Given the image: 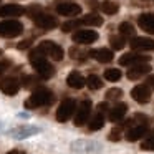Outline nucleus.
Segmentation results:
<instances>
[{"mask_svg": "<svg viewBox=\"0 0 154 154\" xmlns=\"http://www.w3.org/2000/svg\"><path fill=\"white\" fill-rule=\"evenodd\" d=\"M30 63H32L33 70L38 73V76H40V78L48 80V78L53 76V73H55L53 66H51V65L48 63V60L45 58V53H43V51H40L38 48L30 51Z\"/></svg>", "mask_w": 154, "mask_h": 154, "instance_id": "nucleus-1", "label": "nucleus"}, {"mask_svg": "<svg viewBox=\"0 0 154 154\" xmlns=\"http://www.w3.org/2000/svg\"><path fill=\"white\" fill-rule=\"evenodd\" d=\"M53 98L55 96L50 90H47V88H37L30 94V98L25 100L23 106H25V109H35V108H40V106H48V104H51Z\"/></svg>", "mask_w": 154, "mask_h": 154, "instance_id": "nucleus-2", "label": "nucleus"}, {"mask_svg": "<svg viewBox=\"0 0 154 154\" xmlns=\"http://www.w3.org/2000/svg\"><path fill=\"white\" fill-rule=\"evenodd\" d=\"M23 32V25L20 23L18 20H5V22H0V37L4 38H14L22 35Z\"/></svg>", "mask_w": 154, "mask_h": 154, "instance_id": "nucleus-3", "label": "nucleus"}, {"mask_svg": "<svg viewBox=\"0 0 154 154\" xmlns=\"http://www.w3.org/2000/svg\"><path fill=\"white\" fill-rule=\"evenodd\" d=\"M75 109H76V101L71 100V98H66L60 103L57 109V121L58 123H66L71 116H73Z\"/></svg>", "mask_w": 154, "mask_h": 154, "instance_id": "nucleus-4", "label": "nucleus"}, {"mask_svg": "<svg viewBox=\"0 0 154 154\" xmlns=\"http://www.w3.org/2000/svg\"><path fill=\"white\" fill-rule=\"evenodd\" d=\"M38 50L43 51L47 57H50L51 60H55V61L63 60V57H65L63 48H61L60 45L53 43V42H48V40H43V42H42V43L38 45Z\"/></svg>", "mask_w": 154, "mask_h": 154, "instance_id": "nucleus-5", "label": "nucleus"}, {"mask_svg": "<svg viewBox=\"0 0 154 154\" xmlns=\"http://www.w3.org/2000/svg\"><path fill=\"white\" fill-rule=\"evenodd\" d=\"M33 22H35V25H37L38 28H42V30H53V28H57L58 25H60L53 15L43 14V12H40L38 15H35Z\"/></svg>", "mask_w": 154, "mask_h": 154, "instance_id": "nucleus-6", "label": "nucleus"}, {"mask_svg": "<svg viewBox=\"0 0 154 154\" xmlns=\"http://www.w3.org/2000/svg\"><path fill=\"white\" fill-rule=\"evenodd\" d=\"M20 90V81L15 76H5L0 80V91L7 96H15Z\"/></svg>", "mask_w": 154, "mask_h": 154, "instance_id": "nucleus-7", "label": "nucleus"}, {"mask_svg": "<svg viewBox=\"0 0 154 154\" xmlns=\"http://www.w3.org/2000/svg\"><path fill=\"white\" fill-rule=\"evenodd\" d=\"M98 38H100L98 32L88 30V28L78 30V32H75V35H73V40L76 42V43H80V45H91V43H94Z\"/></svg>", "mask_w": 154, "mask_h": 154, "instance_id": "nucleus-8", "label": "nucleus"}, {"mask_svg": "<svg viewBox=\"0 0 154 154\" xmlns=\"http://www.w3.org/2000/svg\"><path fill=\"white\" fill-rule=\"evenodd\" d=\"M151 57L143 53H126L119 58V65L123 66H131V65H141V63H149Z\"/></svg>", "mask_w": 154, "mask_h": 154, "instance_id": "nucleus-9", "label": "nucleus"}, {"mask_svg": "<svg viewBox=\"0 0 154 154\" xmlns=\"http://www.w3.org/2000/svg\"><path fill=\"white\" fill-rule=\"evenodd\" d=\"M131 98H133L134 101H137V103H141V104L149 103L151 88L147 86V85H137V86H134L133 90H131Z\"/></svg>", "mask_w": 154, "mask_h": 154, "instance_id": "nucleus-10", "label": "nucleus"}, {"mask_svg": "<svg viewBox=\"0 0 154 154\" xmlns=\"http://www.w3.org/2000/svg\"><path fill=\"white\" fill-rule=\"evenodd\" d=\"M90 113H91V101L90 100L81 101L76 109V116H75V126H83L90 118Z\"/></svg>", "mask_w": 154, "mask_h": 154, "instance_id": "nucleus-11", "label": "nucleus"}, {"mask_svg": "<svg viewBox=\"0 0 154 154\" xmlns=\"http://www.w3.org/2000/svg\"><path fill=\"white\" fill-rule=\"evenodd\" d=\"M23 14H27V8H23L22 5H17V4H7L0 7V17H5V18L22 17Z\"/></svg>", "mask_w": 154, "mask_h": 154, "instance_id": "nucleus-12", "label": "nucleus"}, {"mask_svg": "<svg viewBox=\"0 0 154 154\" xmlns=\"http://www.w3.org/2000/svg\"><path fill=\"white\" fill-rule=\"evenodd\" d=\"M129 45L134 51H151V50H154V40L144 38V37H134Z\"/></svg>", "mask_w": 154, "mask_h": 154, "instance_id": "nucleus-13", "label": "nucleus"}, {"mask_svg": "<svg viewBox=\"0 0 154 154\" xmlns=\"http://www.w3.org/2000/svg\"><path fill=\"white\" fill-rule=\"evenodd\" d=\"M57 12L63 17H76L80 15L81 7L78 4H71V2H63V4L57 5Z\"/></svg>", "mask_w": 154, "mask_h": 154, "instance_id": "nucleus-14", "label": "nucleus"}, {"mask_svg": "<svg viewBox=\"0 0 154 154\" xmlns=\"http://www.w3.org/2000/svg\"><path fill=\"white\" fill-rule=\"evenodd\" d=\"M151 71V65L147 63H141V65H133V66L128 70L126 76L128 80H139V78L146 76L147 73Z\"/></svg>", "mask_w": 154, "mask_h": 154, "instance_id": "nucleus-15", "label": "nucleus"}, {"mask_svg": "<svg viewBox=\"0 0 154 154\" xmlns=\"http://www.w3.org/2000/svg\"><path fill=\"white\" fill-rule=\"evenodd\" d=\"M90 57L100 63H109V61H113L114 55L108 48H96V50H90Z\"/></svg>", "mask_w": 154, "mask_h": 154, "instance_id": "nucleus-16", "label": "nucleus"}, {"mask_svg": "<svg viewBox=\"0 0 154 154\" xmlns=\"http://www.w3.org/2000/svg\"><path fill=\"white\" fill-rule=\"evenodd\" d=\"M137 25L141 30H144L146 33L154 35V14H143L137 18Z\"/></svg>", "mask_w": 154, "mask_h": 154, "instance_id": "nucleus-17", "label": "nucleus"}, {"mask_svg": "<svg viewBox=\"0 0 154 154\" xmlns=\"http://www.w3.org/2000/svg\"><path fill=\"white\" fill-rule=\"evenodd\" d=\"M126 113H128V104L126 103H119V104H116L113 109H109V113H108V119H109L111 123H118V121L123 119Z\"/></svg>", "mask_w": 154, "mask_h": 154, "instance_id": "nucleus-18", "label": "nucleus"}, {"mask_svg": "<svg viewBox=\"0 0 154 154\" xmlns=\"http://www.w3.org/2000/svg\"><path fill=\"white\" fill-rule=\"evenodd\" d=\"M66 85L70 88H73V90H81V88L86 85V80L81 76L80 71H71L66 78Z\"/></svg>", "mask_w": 154, "mask_h": 154, "instance_id": "nucleus-19", "label": "nucleus"}, {"mask_svg": "<svg viewBox=\"0 0 154 154\" xmlns=\"http://www.w3.org/2000/svg\"><path fill=\"white\" fill-rule=\"evenodd\" d=\"M146 133H147V126H146V124H137V126H133L126 133V139L133 143V141L141 139V137H143Z\"/></svg>", "mask_w": 154, "mask_h": 154, "instance_id": "nucleus-20", "label": "nucleus"}, {"mask_svg": "<svg viewBox=\"0 0 154 154\" xmlns=\"http://www.w3.org/2000/svg\"><path fill=\"white\" fill-rule=\"evenodd\" d=\"M101 10L106 15H116L119 12V4L114 2V0H104L103 4H101Z\"/></svg>", "mask_w": 154, "mask_h": 154, "instance_id": "nucleus-21", "label": "nucleus"}, {"mask_svg": "<svg viewBox=\"0 0 154 154\" xmlns=\"http://www.w3.org/2000/svg\"><path fill=\"white\" fill-rule=\"evenodd\" d=\"M104 126V118H103V113H98V114H94L93 116V119L90 121V124H88V129L90 131H98V129H101V128Z\"/></svg>", "mask_w": 154, "mask_h": 154, "instance_id": "nucleus-22", "label": "nucleus"}, {"mask_svg": "<svg viewBox=\"0 0 154 154\" xmlns=\"http://www.w3.org/2000/svg\"><path fill=\"white\" fill-rule=\"evenodd\" d=\"M81 22H83V25H93V27H100V25H103V17L98 14H90L86 15V17L81 18Z\"/></svg>", "mask_w": 154, "mask_h": 154, "instance_id": "nucleus-23", "label": "nucleus"}, {"mask_svg": "<svg viewBox=\"0 0 154 154\" xmlns=\"http://www.w3.org/2000/svg\"><path fill=\"white\" fill-rule=\"evenodd\" d=\"M86 86L93 91L100 90V88H103V80H101L98 75H90V76L86 78Z\"/></svg>", "mask_w": 154, "mask_h": 154, "instance_id": "nucleus-24", "label": "nucleus"}, {"mask_svg": "<svg viewBox=\"0 0 154 154\" xmlns=\"http://www.w3.org/2000/svg\"><path fill=\"white\" fill-rule=\"evenodd\" d=\"M104 78H106L108 81H111V83L119 81L121 80V71L118 70V68H108V70H104Z\"/></svg>", "mask_w": 154, "mask_h": 154, "instance_id": "nucleus-25", "label": "nucleus"}, {"mask_svg": "<svg viewBox=\"0 0 154 154\" xmlns=\"http://www.w3.org/2000/svg\"><path fill=\"white\" fill-rule=\"evenodd\" d=\"M37 131H38L37 128H25V126H22V128H17V129L14 131V136L15 137H27V136L35 134Z\"/></svg>", "mask_w": 154, "mask_h": 154, "instance_id": "nucleus-26", "label": "nucleus"}, {"mask_svg": "<svg viewBox=\"0 0 154 154\" xmlns=\"http://www.w3.org/2000/svg\"><path fill=\"white\" fill-rule=\"evenodd\" d=\"M119 33L123 35V37H133L134 35V25L129 23V22L119 23Z\"/></svg>", "mask_w": 154, "mask_h": 154, "instance_id": "nucleus-27", "label": "nucleus"}, {"mask_svg": "<svg viewBox=\"0 0 154 154\" xmlns=\"http://www.w3.org/2000/svg\"><path fill=\"white\" fill-rule=\"evenodd\" d=\"M109 43H111V48H113V50H123L124 45H126V42H124L123 37L113 35V37H109Z\"/></svg>", "mask_w": 154, "mask_h": 154, "instance_id": "nucleus-28", "label": "nucleus"}, {"mask_svg": "<svg viewBox=\"0 0 154 154\" xmlns=\"http://www.w3.org/2000/svg\"><path fill=\"white\" fill-rule=\"evenodd\" d=\"M68 53H70V57L75 58V60H85L86 57H90V51H88V53H83V51L78 50L76 47H71L70 50H68Z\"/></svg>", "mask_w": 154, "mask_h": 154, "instance_id": "nucleus-29", "label": "nucleus"}, {"mask_svg": "<svg viewBox=\"0 0 154 154\" xmlns=\"http://www.w3.org/2000/svg\"><path fill=\"white\" fill-rule=\"evenodd\" d=\"M121 96H123V90H119V88H111V90L106 91V100L109 101H116Z\"/></svg>", "mask_w": 154, "mask_h": 154, "instance_id": "nucleus-30", "label": "nucleus"}, {"mask_svg": "<svg viewBox=\"0 0 154 154\" xmlns=\"http://www.w3.org/2000/svg\"><path fill=\"white\" fill-rule=\"evenodd\" d=\"M80 25H83L81 20H71V22H66V23L61 25V30L66 33V32H71V30H75V28H78Z\"/></svg>", "mask_w": 154, "mask_h": 154, "instance_id": "nucleus-31", "label": "nucleus"}, {"mask_svg": "<svg viewBox=\"0 0 154 154\" xmlns=\"http://www.w3.org/2000/svg\"><path fill=\"white\" fill-rule=\"evenodd\" d=\"M141 149L143 151H154V136L147 137V139L141 144Z\"/></svg>", "mask_w": 154, "mask_h": 154, "instance_id": "nucleus-32", "label": "nucleus"}, {"mask_svg": "<svg viewBox=\"0 0 154 154\" xmlns=\"http://www.w3.org/2000/svg\"><path fill=\"white\" fill-rule=\"evenodd\" d=\"M108 139H109V141H114V143H116V141H119V139H121V129H119V128H114V129H111V133L108 134Z\"/></svg>", "mask_w": 154, "mask_h": 154, "instance_id": "nucleus-33", "label": "nucleus"}, {"mask_svg": "<svg viewBox=\"0 0 154 154\" xmlns=\"http://www.w3.org/2000/svg\"><path fill=\"white\" fill-rule=\"evenodd\" d=\"M32 42H33L32 38H30V40H23V42H20V43L17 45V48H18V50H27V48H30Z\"/></svg>", "mask_w": 154, "mask_h": 154, "instance_id": "nucleus-34", "label": "nucleus"}, {"mask_svg": "<svg viewBox=\"0 0 154 154\" xmlns=\"http://www.w3.org/2000/svg\"><path fill=\"white\" fill-rule=\"evenodd\" d=\"M35 83H37V78H33V76H25L23 78V85H25V86H33Z\"/></svg>", "mask_w": 154, "mask_h": 154, "instance_id": "nucleus-35", "label": "nucleus"}, {"mask_svg": "<svg viewBox=\"0 0 154 154\" xmlns=\"http://www.w3.org/2000/svg\"><path fill=\"white\" fill-rule=\"evenodd\" d=\"M8 66H10V61H8V60H4V61H0V75L4 73V71L7 70Z\"/></svg>", "mask_w": 154, "mask_h": 154, "instance_id": "nucleus-36", "label": "nucleus"}, {"mask_svg": "<svg viewBox=\"0 0 154 154\" xmlns=\"http://www.w3.org/2000/svg\"><path fill=\"white\" fill-rule=\"evenodd\" d=\"M146 83H147V86H149V88H152V90H154V75H151V76L147 78Z\"/></svg>", "mask_w": 154, "mask_h": 154, "instance_id": "nucleus-37", "label": "nucleus"}, {"mask_svg": "<svg viewBox=\"0 0 154 154\" xmlns=\"http://www.w3.org/2000/svg\"><path fill=\"white\" fill-rule=\"evenodd\" d=\"M88 5H90L93 10H94V8H98V2H96V0H88Z\"/></svg>", "mask_w": 154, "mask_h": 154, "instance_id": "nucleus-38", "label": "nucleus"}, {"mask_svg": "<svg viewBox=\"0 0 154 154\" xmlns=\"http://www.w3.org/2000/svg\"><path fill=\"white\" fill-rule=\"evenodd\" d=\"M7 154H20V152H18L17 149H14V151H10V152H7Z\"/></svg>", "mask_w": 154, "mask_h": 154, "instance_id": "nucleus-39", "label": "nucleus"}, {"mask_svg": "<svg viewBox=\"0 0 154 154\" xmlns=\"http://www.w3.org/2000/svg\"><path fill=\"white\" fill-rule=\"evenodd\" d=\"M0 53H2V50H0Z\"/></svg>", "mask_w": 154, "mask_h": 154, "instance_id": "nucleus-40", "label": "nucleus"}]
</instances>
